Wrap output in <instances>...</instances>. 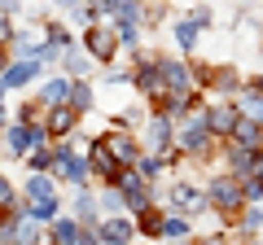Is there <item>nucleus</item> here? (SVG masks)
I'll return each instance as SVG.
<instances>
[{"label": "nucleus", "instance_id": "obj_1", "mask_svg": "<svg viewBox=\"0 0 263 245\" xmlns=\"http://www.w3.org/2000/svg\"><path fill=\"white\" fill-rule=\"evenodd\" d=\"M141 149L145 153H162L167 162H176L180 153H176V122H171V114H154L149 122H145V140H141Z\"/></svg>", "mask_w": 263, "mask_h": 245}, {"label": "nucleus", "instance_id": "obj_2", "mask_svg": "<svg viewBox=\"0 0 263 245\" xmlns=\"http://www.w3.org/2000/svg\"><path fill=\"white\" fill-rule=\"evenodd\" d=\"M206 206L211 210H219V215H237V210L246 206V197H241V175H215L206 184Z\"/></svg>", "mask_w": 263, "mask_h": 245}, {"label": "nucleus", "instance_id": "obj_3", "mask_svg": "<svg viewBox=\"0 0 263 245\" xmlns=\"http://www.w3.org/2000/svg\"><path fill=\"white\" fill-rule=\"evenodd\" d=\"M211 140H215V136L206 132V122H202V110H197L193 118H189L184 127L176 132V153H184V158H197V162H206V158H211Z\"/></svg>", "mask_w": 263, "mask_h": 245}, {"label": "nucleus", "instance_id": "obj_4", "mask_svg": "<svg viewBox=\"0 0 263 245\" xmlns=\"http://www.w3.org/2000/svg\"><path fill=\"white\" fill-rule=\"evenodd\" d=\"M84 48H88V57L92 62H105L110 66L114 62V53H119V31L110 27V22H88V31H84Z\"/></svg>", "mask_w": 263, "mask_h": 245}, {"label": "nucleus", "instance_id": "obj_5", "mask_svg": "<svg viewBox=\"0 0 263 245\" xmlns=\"http://www.w3.org/2000/svg\"><path fill=\"white\" fill-rule=\"evenodd\" d=\"M237 118H241V105H237V101H211V105H202V122H206V132L215 136V140H228V132H233Z\"/></svg>", "mask_w": 263, "mask_h": 245}, {"label": "nucleus", "instance_id": "obj_6", "mask_svg": "<svg viewBox=\"0 0 263 245\" xmlns=\"http://www.w3.org/2000/svg\"><path fill=\"white\" fill-rule=\"evenodd\" d=\"M44 110H48V118L40 122V127H44V136H48V140H66V136H70V132L79 127V110H75L70 101L44 105Z\"/></svg>", "mask_w": 263, "mask_h": 245}, {"label": "nucleus", "instance_id": "obj_7", "mask_svg": "<svg viewBox=\"0 0 263 245\" xmlns=\"http://www.w3.org/2000/svg\"><path fill=\"white\" fill-rule=\"evenodd\" d=\"M48 171H53V175H62L66 184H75V189H79V184H88V162L75 158V153H70V145H62V140L53 145V167H48Z\"/></svg>", "mask_w": 263, "mask_h": 245}, {"label": "nucleus", "instance_id": "obj_8", "mask_svg": "<svg viewBox=\"0 0 263 245\" xmlns=\"http://www.w3.org/2000/svg\"><path fill=\"white\" fill-rule=\"evenodd\" d=\"M101 145L110 149V158L119 162V167H132V162L141 158V136L123 132V127H114V132H105V136H101Z\"/></svg>", "mask_w": 263, "mask_h": 245}, {"label": "nucleus", "instance_id": "obj_9", "mask_svg": "<svg viewBox=\"0 0 263 245\" xmlns=\"http://www.w3.org/2000/svg\"><path fill=\"white\" fill-rule=\"evenodd\" d=\"M88 175H97L101 184H119V175H123V167L110 158V149L101 145V136H97L92 149H88Z\"/></svg>", "mask_w": 263, "mask_h": 245}, {"label": "nucleus", "instance_id": "obj_10", "mask_svg": "<svg viewBox=\"0 0 263 245\" xmlns=\"http://www.w3.org/2000/svg\"><path fill=\"white\" fill-rule=\"evenodd\" d=\"M40 140H48L40 122H13V127H9V140H5V149H9L13 158H22V153H27L31 145H40Z\"/></svg>", "mask_w": 263, "mask_h": 245}, {"label": "nucleus", "instance_id": "obj_11", "mask_svg": "<svg viewBox=\"0 0 263 245\" xmlns=\"http://www.w3.org/2000/svg\"><path fill=\"white\" fill-rule=\"evenodd\" d=\"M35 75H40L35 57H18V62H9V66L0 70V88H5V92H9V88H27Z\"/></svg>", "mask_w": 263, "mask_h": 245}, {"label": "nucleus", "instance_id": "obj_12", "mask_svg": "<svg viewBox=\"0 0 263 245\" xmlns=\"http://www.w3.org/2000/svg\"><path fill=\"white\" fill-rule=\"evenodd\" d=\"M171 210H180L184 219L202 215V210H206V193L193 189V184H176V189H171Z\"/></svg>", "mask_w": 263, "mask_h": 245}, {"label": "nucleus", "instance_id": "obj_13", "mask_svg": "<svg viewBox=\"0 0 263 245\" xmlns=\"http://www.w3.org/2000/svg\"><path fill=\"white\" fill-rule=\"evenodd\" d=\"M154 66H158L162 84H167L171 92H180V88H193V75H189V62H176V57H154Z\"/></svg>", "mask_w": 263, "mask_h": 245}, {"label": "nucleus", "instance_id": "obj_14", "mask_svg": "<svg viewBox=\"0 0 263 245\" xmlns=\"http://www.w3.org/2000/svg\"><path fill=\"white\" fill-rule=\"evenodd\" d=\"M228 140L246 145V149H259V145H263V132H259V114H241V118L233 122V132H228Z\"/></svg>", "mask_w": 263, "mask_h": 245}, {"label": "nucleus", "instance_id": "obj_15", "mask_svg": "<svg viewBox=\"0 0 263 245\" xmlns=\"http://www.w3.org/2000/svg\"><path fill=\"white\" fill-rule=\"evenodd\" d=\"M228 167L233 175H259V149H246V145H228Z\"/></svg>", "mask_w": 263, "mask_h": 245}, {"label": "nucleus", "instance_id": "obj_16", "mask_svg": "<svg viewBox=\"0 0 263 245\" xmlns=\"http://www.w3.org/2000/svg\"><path fill=\"white\" fill-rule=\"evenodd\" d=\"M97 236H101V241H132V236H136V228H132V219L105 215V219H97Z\"/></svg>", "mask_w": 263, "mask_h": 245}, {"label": "nucleus", "instance_id": "obj_17", "mask_svg": "<svg viewBox=\"0 0 263 245\" xmlns=\"http://www.w3.org/2000/svg\"><path fill=\"white\" fill-rule=\"evenodd\" d=\"M132 215H136V219H132V228H136L141 236H162V215H167V210H158V206L149 201V206L132 210Z\"/></svg>", "mask_w": 263, "mask_h": 245}, {"label": "nucleus", "instance_id": "obj_18", "mask_svg": "<svg viewBox=\"0 0 263 245\" xmlns=\"http://www.w3.org/2000/svg\"><path fill=\"white\" fill-rule=\"evenodd\" d=\"M66 79H70V75H66ZM66 101L75 105L79 114H88V110H92V84H88L84 75H75L70 84H66Z\"/></svg>", "mask_w": 263, "mask_h": 245}, {"label": "nucleus", "instance_id": "obj_19", "mask_svg": "<svg viewBox=\"0 0 263 245\" xmlns=\"http://www.w3.org/2000/svg\"><path fill=\"white\" fill-rule=\"evenodd\" d=\"M75 219H79L84 228H97V219H101V210H97V197L84 189V184H79V193H75Z\"/></svg>", "mask_w": 263, "mask_h": 245}, {"label": "nucleus", "instance_id": "obj_20", "mask_svg": "<svg viewBox=\"0 0 263 245\" xmlns=\"http://www.w3.org/2000/svg\"><path fill=\"white\" fill-rule=\"evenodd\" d=\"M48 223H53V241H57V245H75V241H79V219H75V215L66 219L62 210H57Z\"/></svg>", "mask_w": 263, "mask_h": 245}, {"label": "nucleus", "instance_id": "obj_21", "mask_svg": "<svg viewBox=\"0 0 263 245\" xmlns=\"http://www.w3.org/2000/svg\"><path fill=\"white\" fill-rule=\"evenodd\" d=\"M57 210H62V206H57V197H27V206H22V215H31L35 223H48V219H53Z\"/></svg>", "mask_w": 263, "mask_h": 245}, {"label": "nucleus", "instance_id": "obj_22", "mask_svg": "<svg viewBox=\"0 0 263 245\" xmlns=\"http://www.w3.org/2000/svg\"><path fill=\"white\" fill-rule=\"evenodd\" d=\"M27 197H57V189H53V171H31V179H27Z\"/></svg>", "mask_w": 263, "mask_h": 245}, {"label": "nucleus", "instance_id": "obj_23", "mask_svg": "<svg viewBox=\"0 0 263 245\" xmlns=\"http://www.w3.org/2000/svg\"><path fill=\"white\" fill-rule=\"evenodd\" d=\"M197 35H202V27H197L193 18H180L176 22V44L184 48V53H193V48H197Z\"/></svg>", "mask_w": 263, "mask_h": 245}, {"label": "nucleus", "instance_id": "obj_24", "mask_svg": "<svg viewBox=\"0 0 263 245\" xmlns=\"http://www.w3.org/2000/svg\"><path fill=\"white\" fill-rule=\"evenodd\" d=\"M97 206H101L105 215H119V210H127V206H123V193L114 189V184H101V201H97Z\"/></svg>", "mask_w": 263, "mask_h": 245}, {"label": "nucleus", "instance_id": "obj_25", "mask_svg": "<svg viewBox=\"0 0 263 245\" xmlns=\"http://www.w3.org/2000/svg\"><path fill=\"white\" fill-rule=\"evenodd\" d=\"M57 57H62V70H66V75H70V79H75V75H88V57L70 53V48H62V53H57Z\"/></svg>", "mask_w": 263, "mask_h": 245}, {"label": "nucleus", "instance_id": "obj_26", "mask_svg": "<svg viewBox=\"0 0 263 245\" xmlns=\"http://www.w3.org/2000/svg\"><path fill=\"white\" fill-rule=\"evenodd\" d=\"M162 236H189V219L184 215H162Z\"/></svg>", "mask_w": 263, "mask_h": 245}, {"label": "nucleus", "instance_id": "obj_27", "mask_svg": "<svg viewBox=\"0 0 263 245\" xmlns=\"http://www.w3.org/2000/svg\"><path fill=\"white\" fill-rule=\"evenodd\" d=\"M66 84H70V79H53V84H44V96H40V101H44V105L66 101Z\"/></svg>", "mask_w": 263, "mask_h": 245}, {"label": "nucleus", "instance_id": "obj_28", "mask_svg": "<svg viewBox=\"0 0 263 245\" xmlns=\"http://www.w3.org/2000/svg\"><path fill=\"white\" fill-rule=\"evenodd\" d=\"M40 114H44V101H27L18 110V122H40Z\"/></svg>", "mask_w": 263, "mask_h": 245}, {"label": "nucleus", "instance_id": "obj_29", "mask_svg": "<svg viewBox=\"0 0 263 245\" xmlns=\"http://www.w3.org/2000/svg\"><path fill=\"white\" fill-rule=\"evenodd\" d=\"M44 39H53L57 48H70V31H66L62 22H53V27H48V35H44Z\"/></svg>", "mask_w": 263, "mask_h": 245}, {"label": "nucleus", "instance_id": "obj_30", "mask_svg": "<svg viewBox=\"0 0 263 245\" xmlns=\"http://www.w3.org/2000/svg\"><path fill=\"white\" fill-rule=\"evenodd\" d=\"M105 84H132V70H105Z\"/></svg>", "mask_w": 263, "mask_h": 245}, {"label": "nucleus", "instance_id": "obj_31", "mask_svg": "<svg viewBox=\"0 0 263 245\" xmlns=\"http://www.w3.org/2000/svg\"><path fill=\"white\" fill-rule=\"evenodd\" d=\"M9 35H13V22H9V13H0V44H9Z\"/></svg>", "mask_w": 263, "mask_h": 245}, {"label": "nucleus", "instance_id": "obj_32", "mask_svg": "<svg viewBox=\"0 0 263 245\" xmlns=\"http://www.w3.org/2000/svg\"><path fill=\"white\" fill-rule=\"evenodd\" d=\"M193 22H197V27H211V22H215V13H211V9H206V5H202V9H197V13H193Z\"/></svg>", "mask_w": 263, "mask_h": 245}, {"label": "nucleus", "instance_id": "obj_33", "mask_svg": "<svg viewBox=\"0 0 263 245\" xmlns=\"http://www.w3.org/2000/svg\"><path fill=\"white\" fill-rule=\"evenodd\" d=\"M9 66V44H0V70Z\"/></svg>", "mask_w": 263, "mask_h": 245}, {"label": "nucleus", "instance_id": "obj_34", "mask_svg": "<svg viewBox=\"0 0 263 245\" xmlns=\"http://www.w3.org/2000/svg\"><path fill=\"white\" fill-rule=\"evenodd\" d=\"M18 9V0H0V13H13Z\"/></svg>", "mask_w": 263, "mask_h": 245}]
</instances>
